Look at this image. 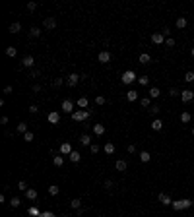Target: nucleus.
<instances>
[{"mask_svg":"<svg viewBox=\"0 0 194 217\" xmlns=\"http://www.w3.org/2000/svg\"><path fill=\"white\" fill-rule=\"evenodd\" d=\"M70 116H72V120H76V122H83V120H88L89 116H91V111H74Z\"/></svg>","mask_w":194,"mask_h":217,"instance_id":"1","label":"nucleus"},{"mask_svg":"<svg viewBox=\"0 0 194 217\" xmlns=\"http://www.w3.org/2000/svg\"><path fill=\"white\" fill-rule=\"evenodd\" d=\"M171 206H173V209L179 211V209H186V208H190V206H194V202L192 200H179V202H173Z\"/></svg>","mask_w":194,"mask_h":217,"instance_id":"2","label":"nucleus"},{"mask_svg":"<svg viewBox=\"0 0 194 217\" xmlns=\"http://www.w3.org/2000/svg\"><path fill=\"white\" fill-rule=\"evenodd\" d=\"M120 78H122V83H126V85H128V83L136 82V72H132V70H126L124 74L120 76Z\"/></svg>","mask_w":194,"mask_h":217,"instance_id":"3","label":"nucleus"},{"mask_svg":"<svg viewBox=\"0 0 194 217\" xmlns=\"http://www.w3.org/2000/svg\"><path fill=\"white\" fill-rule=\"evenodd\" d=\"M180 99H183V103H190L194 99V93L190 91V89H183V91H180Z\"/></svg>","mask_w":194,"mask_h":217,"instance_id":"4","label":"nucleus"},{"mask_svg":"<svg viewBox=\"0 0 194 217\" xmlns=\"http://www.w3.org/2000/svg\"><path fill=\"white\" fill-rule=\"evenodd\" d=\"M97 60H99L101 64L111 62V52H109V51H101V52H99V56H97Z\"/></svg>","mask_w":194,"mask_h":217,"instance_id":"5","label":"nucleus"},{"mask_svg":"<svg viewBox=\"0 0 194 217\" xmlns=\"http://www.w3.org/2000/svg\"><path fill=\"white\" fill-rule=\"evenodd\" d=\"M62 111L72 115V112H74V103L70 101V99H64V101H62Z\"/></svg>","mask_w":194,"mask_h":217,"instance_id":"6","label":"nucleus"},{"mask_svg":"<svg viewBox=\"0 0 194 217\" xmlns=\"http://www.w3.org/2000/svg\"><path fill=\"white\" fill-rule=\"evenodd\" d=\"M80 79H82V78H80L78 74H70L68 78H66V83H68L70 87H74V85H78V83H80Z\"/></svg>","mask_w":194,"mask_h":217,"instance_id":"7","label":"nucleus"},{"mask_svg":"<svg viewBox=\"0 0 194 217\" xmlns=\"http://www.w3.org/2000/svg\"><path fill=\"white\" fill-rule=\"evenodd\" d=\"M33 64H35V58H33V56H23V58H22V66H23V68H33Z\"/></svg>","mask_w":194,"mask_h":217,"instance_id":"8","label":"nucleus"},{"mask_svg":"<svg viewBox=\"0 0 194 217\" xmlns=\"http://www.w3.org/2000/svg\"><path fill=\"white\" fill-rule=\"evenodd\" d=\"M157 200H159V203H163V206H171V203H173L171 198H169V194H163V192L157 196Z\"/></svg>","mask_w":194,"mask_h":217,"instance_id":"9","label":"nucleus"},{"mask_svg":"<svg viewBox=\"0 0 194 217\" xmlns=\"http://www.w3.org/2000/svg\"><path fill=\"white\" fill-rule=\"evenodd\" d=\"M152 41L155 43V45H161V43H165V35H163V33H153Z\"/></svg>","mask_w":194,"mask_h":217,"instance_id":"10","label":"nucleus"},{"mask_svg":"<svg viewBox=\"0 0 194 217\" xmlns=\"http://www.w3.org/2000/svg\"><path fill=\"white\" fill-rule=\"evenodd\" d=\"M115 167H116V171H120V173H124L126 169H128V163L124 161V159H119V161L115 163Z\"/></svg>","mask_w":194,"mask_h":217,"instance_id":"11","label":"nucleus"},{"mask_svg":"<svg viewBox=\"0 0 194 217\" xmlns=\"http://www.w3.org/2000/svg\"><path fill=\"white\" fill-rule=\"evenodd\" d=\"M72 151H74V149H72V145H70L68 142H64L62 145H60V153H64V155H70Z\"/></svg>","mask_w":194,"mask_h":217,"instance_id":"12","label":"nucleus"},{"mask_svg":"<svg viewBox=\"0 0 194 217\" xmlns=\"http://www.w3.org/2000/svg\"><path fill=\"white\" fill-rule=\"evenodd\" d=\"M68 159H70L72 163H80V161H82V153H80V151H72V153L68 155Z\"/></svg>","mask_w":194,"mask_h":217,"instance_id":"13","label":"nucleus"},{"mask_svg":"<svg viewBox=\"0 0 194 217\" xmlns=\"http://www.w3.org/2000/svg\"><path fill=\"white\" fill-rule=\"evenodd\" d=\"M43 25H45L47 29H55L56 27V19L55 18H47L45 21H43Z\"/></svg>","mask_w":194,"mask_h":217,"instance_id":"14","label":"nucleus"},{"mask_svg":"<svg viewBox=\"0 0 194 217\" xmlns=\"http://www.w3.org/2000/svg\"><path fill=\"white\" fill-rule=\"evenodd\" d=\"M49 122H51V124H58V122H60V115H58V112H49Z\"/></svg>","mask_w":194,"mask_h":217,"instance_id":"15","label":"nucleus"},{"mask_svg":"<svg viewBox=\"0 0 194 217\" xmlns=\"http://www.w3.org/2000/svg\"><path fill=\"white\" fill-rule=\"evenodd\" d=\"M25 198H27V200H37V190H35V188H27V190H25Z\"/></svg>","mask_w":194,"mask_h":217,"instance_id":"16","label":"nucleus"},{"mask_svg":"<svg viewBox=\"0 0 194 217\" xmlns=\"http://www.w3.org/2000/svg\"><path fill=\"white\" fill-rule=\"evenodd\" d=\"M8 31H10V33H19V31H22V23H19V21H14V23L8 27Z\"/></svg>","mask_w":194,"mask_h":217,"instance_id":"17","label":"nucleus"},{"mask_svg":"<svg viewBox=\"0 0 194 217\" xmlns=\"http://www.w3.org/2000/svg\"><path fill=\"white\" fill-rule=\"evenodd\" d=\"M93 134H95V136H103V134H105V126H103V124H95V126H93Z\"/></svg>","mask_w":194,"mask_h":217,"instance_id":"18","label":"nucleus"},{"mask_svg":"<svg viewBox=\"0 0 194 217\" xmlns=\"http://www.w3.org/2000/svg\"><path fill=\"white\" fill-rule=\"evenodd\" d=\"M163 128V122L159 118H155V120H152V130H155V132H159V130Z\"/></svg>","mask_w":194,"mask_h":217,"instance_id":"19","label":"nucleus"},{"mask_svg":"<svg viewBox=\"0 0 194 217\" xmlns=\"http://www.w3.org/2000/svg\"><path fill=\"white\" fill-rule=\"evenodd\" d=\"M138 60H140V62H142V64H149V62H152V56H149L148 52H142Z\"/></svg>","mask_w":194,"mask_h":217,"instance_id":"20","label":"nucleus"},{"mask_svg":"<svg viewBox=\"0 0 194 217\" xmlns=\"http://www.w3.org/2000/svg\"><path fill=\"white\" fill-rule=\"evenodd\" d=\"M140 159H142V163H149V161H152V153H149V151H142V153H140Z\"/></svg>","mask_w":194,"mask_h":217,"instance_id":"21","label":"nucleus"},{"mask_svg":"<svg viewBox=\"0 0 194 217\" xmlns=\"http://www.w3.org/2000/svg\"><path fill=\"white\" fill-rule=\"evenodd\" d=\"M76 105H78L80 109H88L89 101H88V97H80V99H78V103H76Z\"/></svg>","mask_w":194,"mask_h":217,"instance_id":"22","label":"nucleus"},{"mask_svg":"<svg viewBox=\"0 0 194 217\" xmlns=\"http://www.w3.org/2000/svg\"><path fill=\"white\" fill-rule=\"evenodd\" d=\"M70 208H72V209H80V208H82V200H80V198H74L72 202H70Z\"/></svg>","mask_w":194,"mask_h":217,"instance_id":"23","label":"nucleus"},{"mask_svg":"<svg viewBox=\"0 0 194 217\" xmlns=\"http://www.w3.org/2000/svg\"><path fill=\"white\" fill-rule=\"evenodd\" d=\"M159 95H161L159 87H152V89H149V99H157Z\"/></svg>","mask_w":194,"mask_h":217,"instance_id":"24","label":"nucleus"},{"mask_svg":"<svg viewBox=\"0 0 194 217\" xmlns=\"http://www.w3.org/2000/svg\"><path fill=\"white\" fill-rule=\"evenodd\" d=\"M186 23H188V21H186V18H179L175 25H177V29H185V27H186Z\"/></svg>","mask_w":194,"mask_h":217,"instance_id":"25","label":"nucleus"},{"mask_svg":"<svg viewBox=\"0 0 194 217\" xmlns=\"http://www.w3.org/2000/svg\"><path fill=\"white\" fill-rule=\"evenodd\" d=\"M126 99H128L130 103H132V101H136V99H138V93L130 89V91H126Z\"/></svg>","mask_w":194,"mask_h":217,"instance_id":"26","label":"nucleus"},{"mask_svg":"<svg viewBox=\"0 0 194 217\" xmlns=\"http://www.w3.org/2000/svg\"><path fill=\"white\" fill-rule=\"evenodd\" d=\"M80 143H82V145H89V143H91V138H89L88 134L80 136Z\"/></svg>","mask_w":194,"mask_h":217,"instance_id":"27","label":"nucleus"},{"mask_svg":"<svg viewBox=\"0 0 194 217\" xmlns=\"http://www.w3.org/2000/svg\"><path fill=\"white\" fill-rule=\"evenodd\" d=\"M16 54H18V51H16V47H8V49H6V56H10V58H14Z\"/></svg>","mask_w":194,"mask_h":217,"instance_id":"28","label":"nucleus"},{"mask_svg":"<svg viewBox=\"0 0 194 217\" xmlns=\"http://www.w3.org/2000/svg\"><path fill=\"white\" fill-rule=\"evenodd\" d=\"M52 163H55L56 167H62V165H64V159L60 157V155H55V157H52Z\"/></svg>","mask_w":194,"mask_h":217,"instance_id":"29","label":"nucleus"},{"mask_svg":"<svg viewBox=\"0 0 194 217\" xmlns=\"http://www.w3.org/2000/svg\"><path fill=\"white\" fill-rule=\"evenodd\" d=\"M190 118H192V116H190V112H180V122H190Z\"/></svg>","mask_w":194,"mask_h":217,"instance_id":"30","label":"nucleus"},{"mask_svg":"<svg viewBox=\"0 0 194 217\" xmlns=\"http://www.w3.org/2000/svg\"><path fill=\"white\" fill-rule=\"evenodd\" d=\"M18 132H19V134H25V132H29V130H27V124H25V122H19V124H18Z\"/></svg>","mask_w":194,"mask_h":217,"instance_id":"31","label":"nucleus"},{"mask_svg":"<svg viewBox=\"0 0 194 217\" xmlns=\"http://www.w3.org/2000/svg\"><path fill=\"white\" fill-rule=\"evenodd\" d=\"M105 153H109V155H111V153H115V143H105Z\"/></svg>","mask_w":194,"mask_h":217,"instance_id":"32","label":"nucleus"},{"mask_svg":"<svg viewBox=\"0 0 194 217\" xmlns=\"http://www.w3.org/2000/svg\"><path fill=\"white\" fill-rule=\"evenodd\" d=\"M58 192H60V188H58V186H55V184H52V186H49V194H51V196H58Z\"/></svg>","mask_w":194,"mask_h":217,"instance_id":"33","label":"nucleus"},{"mask_svg":"<svg viewBox=\"0 0 194 217\" xmlns=\"http://www.w3.org/2000/svg\"><path fill=\"white\" fill-rule=\"evenodd\" d=\"M29 35H31V37H39V35H41V29H39V27H31V29H29Z\"/></svg>","mask_w":194,"mask_h":217,"instance_id":"34","label":"nucleus"},{"mask_svg":"<svg viewBox=\"0 0 194 217\" xmlns=\"http://www.w3.org/2000/svg\"><path fill=\"white\" fill-rule=\"evenodd\" d=\"M185 82L194 83V72H186V74H185Z\"/></svg>","mask_w":194,"mask_h":217,"instance_id":"35","label":"nucleus"},{"mask_svg":"<svg viewBox=\"0 0 194 217\" xmlns=\"http://www.w3.org/2000/svg\"><path fill=\"white\" fill-rule=\"evenodd\" d=\"M140 105H142V107H146V109H148V107L152 105V99H149V97H144V99H140Z\"/></svg>","mask_w":194,"mask_h":217,"instance_id":"36","label":"nucleus"},{"mask_svg":"<svg viewBox=\"0 0 194 217\" xmlns=\"http://www.w3.org/2000/svg\"><path fill=\"white\" fill-rule=\"evenodd\" d=\"M62 83H64V79H62V78H55V79H52V87H60Z\"/></svg>","mask_w":194,"mask_h":217,"instance_id":"37","label":"nucleus"},{"mask_svg":"<svg viewBox=\"0 0 194 217\" xmlns=\"http://www.w3.org/2000/svg\"><path fill=\"white\" fill-rule=\"evenodd\" d=\"M33 138H35V136H33V132H25V134H23V140H25V142H33Z\"/></svg>","mask_w":194,"mask_h":217,"instance_id":"38","label":"nucleus"},{"mask_svg":"<svg viewBox=\"0 0 194 217\" xmlns=\"http://www.w3.org/2000/svg\"><path fill=\"white\" fill-rule=\"evenodd\" d=\"M138 83H140V85H148L149 78H148V76H142V78H138Z\"/></svg>","mask_w":194,"mask_h":217,"instance_id":"39","label":"nucleus"},{"mask_svg":"<svg viewBox=\"0 0 194 217\" xmlns=\"http://www.w3.org/2000/svg\"><path fill=\"white\" fill-rule=\"evenodd\" d=\"M19 203H22V200H19V198H12V200H10V206H12V208H18Z\"/></svg>","mask_w":194,"mask_h":217,"instance_id":"40","label":"nucleus"},{"mask_svg":"<svg viewBox=\"0 0 194 217\" xmlns=\"http://www.w3.org/2000/svg\"><path fill=\"white\" fill-rule=\"evenodd\" d=\"M29 215H31V217H39V215H41V211H39L37 208H31V209H29Z\"/></svg>","mask_w":194,"mask_h":217,"instance_id":"41","label":"nucleus"},{"mask_svg":"<svg viewBox=\"0 0 194 217\" xmlns=\"http://www.w3.org/2000/svg\"><path fill=\"white\" fill-rule=\"evenodd\" d=\"M159 111H161V107H157V105H152V109H149L152 115H159Z\"/></svg>","mask_w":194,"mask_h":217,"instance_id":"42","label":"nucleus"},{"mask_svg":"<svg viewBox=\"0 0 194 217\" xmlns=\"http://www.w3.org/2000/svg\"><path fill=\"white\" fill-rule=\"evenodd\" d=\"M18 188H19V190H23V192L27 190V184H25V180H19V182H18Z\"/></svg>","mask_w":194,"mask_h":217,"instance_id":"43","label":"nucleus"},{"mask_svg":"<svg viewBox=\"0 0 194 217\" xmlns=\"http://www.w3.org/2000/svg\"><path fill=\"white\" fill-rule=\"evenodd\" d=\"M95 103H97V105H105V97H103V95H97Z\"/></svg>","mask_w":194,"mask_h":217,"instance_id":"44","label":"nucleus"},{"mask_svg":"<svg viewBox=\"0 0 194 217\" xmlns=\"http://www.w3.org/2000/svg\"><path fill=\"white\" fill-rule=\"evenodd\" d=\"M29 112H31V115H37V112H39V107L37 105H31V107H29Z\"/></svg>","mask_w":194,"mask_h":217,"instance_id":"45","label":"nucleus"},{"mask_svg":"<svg viewBox=\"0 0 194 217\" xmlns=\"http://www.w3.org/2000/svg\"><path fill=\"white\" fill-rule=\"evenodd\" d=\"M39 217H56V215L52 211H41V215H39Z\"/></svg>","mask_w":194,"mask_h":217,"instance_id":"46","label":"nucleus"},{"mask_svg":"<svg viewBox=\"0 0 194 217\" xmlns=\"http://www.w3.org/2000/svg\"><path fill=\"white\" fill-rule=\"evenodd\" d=\"M35 8H37V2H27V10H29V12H33Z\"/></svg>","mask_w":194,"mask_h":217,"instance_id":"47","label":"nucleus"},{"mask_svg":"<svg viewBox=\"0 0 194 217\" xmlns=\"http://www.w3.org/2000/svg\"><path fill=\"white\" fill-rule=\"evenodd\" d=\"M165 45H167V47H175V39H171V37L165 39Z\"/></svg>","mask_w":194,"mask_h":217,"instance_id":"48","label":"nucleus"},{"mask_svg":"<svg viewBox=\"0 0 194 217\" xmlns=\"http://www.w3.org/2000/svg\"><path fill=\"white\" fill-rule=\"evenodd\" d=\"M169 95H171V97H177V95H180V91H179V89H175V87H173L171 91H169Z\"/></svg>","mask_w":194,"mask_h":217,"instance_id":"49","label":"nucleus"},{"mask_svg":"<svg viewBox=\"0 0 194 217\" xmlns=\"http://www.w3.org/2000/svg\"><path fill=\"white\" fill-rule=\"evenodd\" d=\"M113 186H115V184H113V180H105V188L107 190H111Z\"/></svg>","mask_w":194,"mask_h":217,"instance_id":"50","label":"nucleus"},{"mask_svg":"<svg viewBox=\"0 0 194 217\" xmlns=\"http://www.w3.org/2000/svg\"><path fill=\"white\" fill-rule=\"evenodd\" d=\"M89 148H91V153H97V151H99V145H97V143H91Z\"/></svg>","mask_w":194,"mask_h":217,"instance_id":"51","label":"nucleus"},{"mask_svg":"<svg viewBox=\"0 0 194 217\" xmlns=\"http://www.w3.org/2000/svg\"><path fill=\"white\" fill-rule=\"evenodd\" d=\"M39 74H41V72H39V70H31V72H29V76H31V78H37Z\"/></svg>","mask_w":194,"mask_h":217,"instance_id":"52","label":"nucleus"},{"mask_svg":"<svg viewBox=\"0 0 194 217\" xmlns=\"http://www.w3.org/2000/svg\"><path fill=\"white\" fill-rule=\"evenodd\" d=\"M12 91H14V89H12V85H6V87H4V93H6V95H8V93H12Z\"/></svg>","mask_w":194,"mask_h":217,"instance_id":"53","label":"nucleus"},{"mask_svg":"<svg viewBox=\"0 0 194 217\" xmlns=\"http://www.w3.org/2000/svg\"><path fill=\"white\" fill-rule=\"evenodd\" d=\"M33 91L39 93V91H41V85H39V83H35V85H33Z\"/></svg>","mask_w":194,"mask_h":217,"instance_id":"54","label":"nucleus"},{"mask_svg":"<svg viewBox=\"0 0 194 217\" xmlns=\"http://www.w3.org/2000/svg\"><path fill=\"white\" fill-rule=\"evenodd\" d=\"M136 151V145H132V143H130L128 145V153H134Z\"/></svg>","mask_w":194,"mask_h":217,"instance_id":"55","label":"nucleus"},{"mask_svg":"<svg viewBox=\"0 0 194 217\" xmlns=\"http://www.w3.org/2000/svg\"><path fill=\"white\" fill-rule=\"evenodd\" d=\"M190 54H192V56H194V47H192V51H190Z\"/></svg>","mask_w":194,"mask_h":217,"instance_id":"56","label":"nucleus"},{"mask_svg":"<svg viewBox=\"0 0 194 217\" xmlns=\"http://www.w3.org/2000/svg\"><path fill=\"white\" fill-rule=\"evenodd\" d=\"M60 217H68V215H66V213H62V215H60Z\"/></svg>","mask_w":194,"mask_h":217,"instance_id":"57","label":"nucleus"},{"mask_svg":"<svg viewBox=\"0 0 194 217\" xmlns=\"http://www.w3.org/2000/svg\"><path fill=\"white\" fill-rule=\"evenodd\" d=\"M192 136H194V128H192Z\"/></svg>","mask_w":194,"mask_h":217,"instance_id":"58","label":"nucleus"},{"mask_svg":"<svg viewBox=\"0 0 194 217\" xmlns=\"http://www.w3.org/2000/svg\"><path fill=\"white\" fill-rule=\"evenodd\" d=\"M29 217H31V215H29Z\"/></svg>","mask_w":194,"mask_h":217,"instance_id":"59","label":"nucleus"}]
</instances>
